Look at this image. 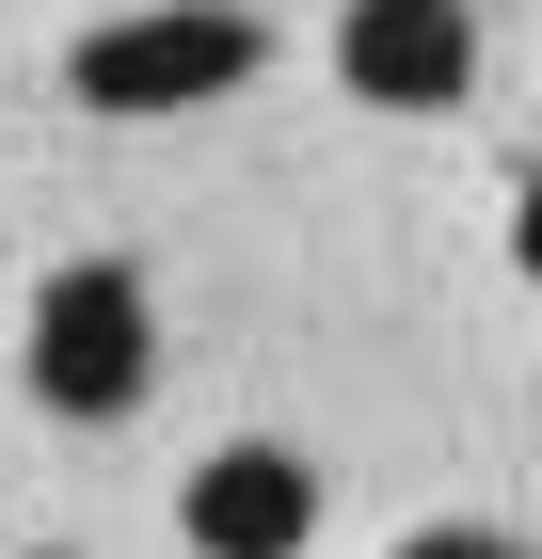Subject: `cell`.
<instances>
[{"instance_id":"cell-3","label":"cell","mask_w":542,"mask_h":559,"mask_svg":"<svg viewBox=\"0 0 542 559\" xmlns=\"http://www.w3.org/2000/svg\"><path fill=\"white\" fill-rule=\"evenodd\" d=\"M335 81L368 112H447L479 81V0H351L335 16Z\"/></svg>"},{"instance_id":"cell-5","label":"cell","mask_w":542,"mask_h":559,"mask_svg":"<svg viewBox=\"0 0 542 559\" xmlns=\"http://www.w3.org/2000/svg\"><path fill=\"white\" fill-rule=\"evenodd\" d=\"M399 559H527V544H495V527H415Z\"/></svg>"},{"instance_id":"cell-6","label":"cell","mask_w":542,"mask_h":559,"mask_svg":"<svg viewBox=\"0 0 542 559\" xmlns=\"http://www.w3.org/2000/svg\"><path fill=\"white\" fill-rule=\"evenodd\" d=\"M510 257H527V288H542V176H527V209H510Z\"/></svg>"},{"instance_id":"cell-7","label":"cell","mask_w":542,"mask_h":559,"mask_svg":"<svg viewBox=\"0 0 542 559\" xmlns=\"http://www.w3.org/2000/svg\"><path fill=\"white\" fill-rule=\"evenodd\" d=\"M33 559H64V544H33Z\"/></svg>"},{"instance_id":"cell-4","label":"cell","mask_w":542,"mask_h":559,"mask_svg":"<svg viewBox=\"0 0 542 559\" xmlns=\"http://www.w3.org/2000/svg\"><path fill=\"white\" fill-rule=\"evenodd\" d=\"M176 527H192V559H303L320 479H303V448H208L192 496H176Z\"/></svg>"},{"instance_id":"cell-2","label":"cell","mask_w":542,"mask_h":559,"mask_svg":"<svg viewBox=\"0 0 542 559\" xmlns=\"http://www.w3.org/2000/svg\"><path fill=\"white\" fill-rule=\"evenodd\" d=\"M144 384H160V320H144V272H128V257L48 272V288H33V400H48V416H81V431H112Z\"/></svg>"},{"instance_id":"cell-1","label":"cell","mask_w":542,"mask_h":559,"mask_svg":"<svg viewBox=\"0 0 542 559\" xmlns=\"http://www.w3.org/2000/svg\"><path fill=\"white\" fill-rule=\"evenodd\" d=\"M255 81V16L240 0H144V16H96L64 48V96L81 112H208Z\"/></svg>"}]
</instances>
